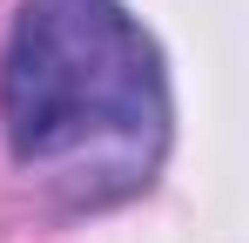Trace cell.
Segmentation results:
<instances>
[{
	"label": "cell",
	"instance_id": "cell-1",
	"mask_svg": "<svg viewBox=\"0 0 249 243\" xmlns=\"http://www.w3.org/2000/svg\"><path fill=\"white\" fill-rule=\"evenodd\" d=\"M0 135L68 209L142 196L175 142L155 34L122 0H20L0 47Z\"/></svg>",
	"mask_w": 249,
	"mask_h": 243
}]
</instances>
